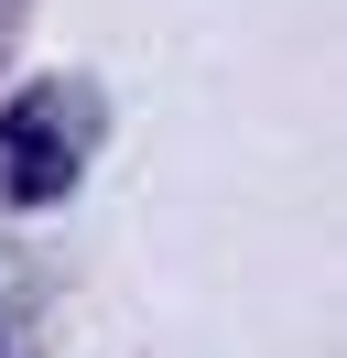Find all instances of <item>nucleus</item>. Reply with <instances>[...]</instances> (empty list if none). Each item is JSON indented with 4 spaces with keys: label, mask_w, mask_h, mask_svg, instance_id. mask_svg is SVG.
<instances>
[{
    "label": "nucleus",
    "mask_w": 347,
    "mask_h": 358,
    "mask_svg": "<svg viewBox=\"0 0 347 358\" xmlns=\"http://www.w3.org/2000/svg\"><path fill=\"white\" fill-rule=\"evenodd\" d=\"M0 348H11V326H0Z\"/></svg>",
    "instance_id": "2"
},
{
    "label": "nucleus",
    "mask_w": 347,
    "mask_h": 358,
    "mask_svg": "<svg viewBox=\"0 0 347 358\" xmlns=\"http://www.w3.org/2000/svg\"><path fill=\"white\" fill-rule=\"evenodd\" d=\"M65 185H76V131H55V120L11 109V120H0V196H22V206H55Z\"/></svg>",
    "instance_id": "1"
}]
</instances>
